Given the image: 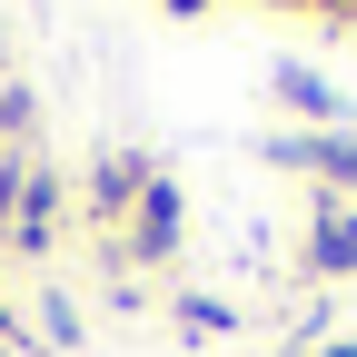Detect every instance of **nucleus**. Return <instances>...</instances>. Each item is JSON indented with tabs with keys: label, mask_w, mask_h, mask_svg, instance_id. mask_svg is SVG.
<instances>
[{
	"label": "nucleus",
	"mask_w": 357,
	"mask_h": 357,
	"mask_svg": "<svg viewBox=\"0 0 357 357\" xmlns=\"http://www.w3.org/2000/svg\"><path fill=\"white\" fill-rule=\"evenodd\" d=\"M268 159H278V169H307L318 199H357V129H278Z\"/></svg>",
	"instance_id": "1"
},
{
	"label": "nucleus",
	"mask_w": 357,
	"mask_h": 357,
	"mask_svg": "<svg viewBox=\"0 0 357 357\" xmlns=\"http://www.w3.org/2000/svg\"><path fill=\"white\" fill-rule=\"evenodd\" d=\"M109 248H119L129 268H169V258H178V178H169V169L139 189V208L109 229Z\"/></svg>",
	"instance_id": "2"
},
{
	"label": "nucleus",
	"mask_w": 357,
	"mask_h": 357,
	"mask_svg": "<svg viewBox=\"0 0 357 357\" xmlns=\"http://www.w3.org/2000/svg\"><path fill=\"white\" fill-rule=\"evenodd\" d=\"M149 178H159V159H149V149H109L100 169H89V218H100V229H119V218L139 208Z\"/></svg>",
	"instance_id": "3"
},
{
	"label": "nucleus",
	"mask_w": 357,
	"mask_h": 357,
	"mask_svg": "<svg viewBox=\"0 0 357 357\" xmlns=\"http://www.w3.org/2000/svg\"><path fill=\"white\" fill-rule=\"evenodd\" d=\"M268 100H278L288 119H307V129H347V100H337L307 60H278V70H268Z\"/></svg>",
	"instance_id": "4"
},
{
	"label": "nucleus",
	"mask_w": 357,
	"mask_h": 357,
	"mask_svg": "<svg viewBox=\"0 0 357 357\" xmlns=\"http://www.w3.org/2000/svg\"><path fill=\"white\" fill-rule=\"evenodd\" d=\"M307 278H357V199H318V218H307Z\"/></svg>",
	"instance_id": "5"
},
{
	"label": "nucleus",
	"mask_w": 357,
	"mask_h": 357,
	"mask_svg": "<svg viewBox=\"0 0 357 357\" xmlns=\"http://www.w3.org/2000/svg\"><path fill=\"white\" fill-rule=\"evenodd\" d=\"M178 328H189V337H229L238 307H229V298H178Z\"/></svg>",
	"instance_id": "6"
},
{
	"label": "nucleus",
	"mask_w": 357,
	"mask_h": 357,
	"mask_svg": "<svg viewBox=\"0 0 357 357\" xmlns=\"http://www.w3.org/2000/svg\"><path fill=\"white\" fill-rule=\"evenodd\" d=\"M0 139H10V149H20V139H40V100H20L10 79H0Z\"/></svg>",
	"instance_id": "7"
},
{
	"label": "nucleus",
	"mask_w": 357,
	"mask_h": 357,
	"mask_svg": "<svg viewBox=\"0 0 357 357\" xmlns=\"http://www.w3.org/2000/svg\"><path fill=\"white\" fill-rule=\"evenodd\" d=\"M40 328H50V347H79V318H70V298H50V307H40Z\"/></svg>",
	"instance_id": "8"
},
{
	"label": "nucleus",
	"mask_w": 357,
	"mask_h": 357,
	"mask_svg": "<svg viewBox=\"0 0 357 357\" xmlns=\"http://www.w3.org/2000/svg\"><path fill=\"white\" fill-rule=\"evenodd\" d=\"M298 357H357V337H307Z\"/></svg>",
	"instance_id": "9"
},
{
	"label": "nucleus",
	"mask_w": 357,
	"mask_h": 357,
	"mask_svg": "<svg viewBox=\"0 0 357 357\" xmlns=\"http://www.w3.org/2000/svg\"><path fill=\"white\" fill-rule=\"evenodd\" d=\"M0 337H10V307H0Z\"/></svg>",
	"instance_id": "10"
}]
</instances>
